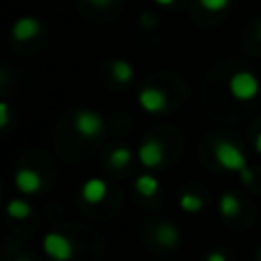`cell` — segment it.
Segmentation results:
<instances>
[{
    "instance_id": "obj_23",
    "label": "cell",
    "mask_w": 261,
    "mask_h": 261,
    "mask_svg": "<svg viewBox=\"0 0 261 261\" xmlns=\"http://www.w3.org/2000/svg\"><path fill=\"white\" fill-rule=\"evenodd\" d=\"M253 145H255V151L261 155V130L257 133V137H255V143H253Z\"/></svg>"
},
{
    "instance_id": "obj_21",
    "label": "cell",
    "mask_w": 261,
    "mask_h": 261,
    "mask_svg": "<svg viewBox=\"0 0 261 261\" xmlns=\"http://www.w3.org/2000/svg\"><path fill=\"white\" fill-rule=\"evenodd\" d=\"M239 175H241V181H243V184H251V181H253V171H251L249 167H245L243 171H239Z\"/></svg>"
},
{
    "instance_id": "obj_8",
    "label": "cell",
    "mask_w": 261,
    "mask_h": 261,
    "mask_svg": "<svg viewBox=\"0 0 261 261\" xmlns=\"http://www.w3.org/2000/svg\"><path fill=\"white\" fill-rule=\"evenodd\" d=\"M14 186L20 194H37L43 188V177L39 171L31 169V167H20L14 173Z\"/></svg>"
},
{
    "instance_id": "obj_14",
    "label": "cell",
    "mask_w": 261,
    "mask_h": 261,
    "mask_svg": "<svg viewBox=\"0 0 261 261\" xmlns=\"http://www.w3.org/2000/svg\"><path fill=\"white\" fill-rule=\"evenodd\" d=\"M6 212H8V216L14 218V220H24V218L31 216L33 208H31V204H29L27 200L12 198V200H8V204H6Z\"/></svg>"
},
{
    "instance_id": "obj_27",
    "label": "cell",
    "mask_w": 261,
    "mask_h": 261,
    "mask_svg": "<svg viewBox=\"0 0 261 261\" xmlns=\"http://www.w3.org/2000/svg\"><path fill=\"white\" fill-rule=\"evenodd\" d=\"M257 261H261V249H259V253H257Z\"/></svg>"
},
{
    "instance_id": "obj_12",
    "label": "cell",
    "mask_w": 261,
    "mask_h": 261,
    "mask_svg": "<svg viewBox=\"0 0 261 261\" xmlns=\"http://www.w3.org/2000/svg\"><path fill=\"white\" fill-rule=\"evenodd\" d=\"M218 210L224 218H234L239 212H241V200L237 194L232 192H224L218 200Z\"/></svg>"
},
{
    "instance_id": "obj_13",
    "label": "cell",
    "mask_w": 261,
    "mask_h": 261,
    "mask_svg": "<svg viewBox=\"0 0 261 261\" xmlns=\"http://www.w3.org/2000/svg\"><path fill=\"white\" fill-rule=\"evenodd\" d=\"M135 188H137V192H139L141 196L151 198V196H155V194L159 192V179H157L155 175H151V173H141V175L135 179Z\"/></svg>"
},
{
    "instance_id": "obj_5",
    "label": "cell",
    "mask_w": 261,
    "mask_h": 261,
    "mask_svg": "<svg viewBox=\"0 0 261 261\" xmlns=\"http://www.w3.org/2000/svg\"><path fill=\"white\" fill-rule=\"evenodd\" d=\"M137 157H139L141 165H143V167H147V169L159 167V165L163 163V159H165L163 143H161L159 139H153V137L145 139V141L141 143L139 151H137Z\"/></svg>"
},
{
    "instance_id": "obj_24",
    "label": "cell",
    "mask_w": 261,
    "mask_h": 261,
    "mask_svg": "<svg viewBox=\"0 0 261 261\" xmlns=\"http://www.w3.org/2000/svg\"><path fill=\"white\" fill-rule=\"evenodd\" d=\"M153 2H155L157 6H163V8H165V6H173V4H175V0H153Z\"/></svg>"
},
{
    "instance_id": "obj_10",
    "label": "cell",
    "mask_w": 261,
    "mask_h": 261,
    "mask_svg": "<svg viewBox=\"0 0 261 261\" xmlns=\"http://www.w3.org/2000/svg\"><path fill=\"white\" fill-rule=\"evenodd\" d=\"M108 196V184L100 177H90L82 186V198L88 204H100Z\"/></svg>"
},
{
    "instance_id": "obj_17",
    "label": "cell",
    "mask_w": 261,
    "mask_h": 261,
    "mask_svg": "<svg viewBox=\"0 0 261 261\" xmlns=\"http://www.w3.org/2000/svg\"><path fill=\"white\" fill-rule=\"evenodd\" d=\"M198 4L208 12H222L224 8H228L230 0H198Z\"/></svg>"
},
{
    "instance_id": "obj_25",
    "label": "cell",
    "mask_w": 261,
    "mask_h": 261,
    "mask_svg": "<svg viewBox=\"0 0 261 261\" xmlns=\"http://www.w3.org/2000/svg\"><path fill=\"white\" fill-rule=\"evenodd\" d=\"M257 35H259V39H261V22H259V27H257Z\"/></svg>"
},
{
    "instance_id": "obj_1",
    "label": "cell",
    "mask_w": 261,
    "mask_h": 261,
    "mask_svg": "<svg viewBox=\"0 0 261 261\" xmlns=\"http://www.w3.org/2000/svg\"><path fill=\"white\" fill-rule=\"evenodd\" d=\"M228 92L239 102L255 100L259 94V80L249 69H239L228 77Z\"/></svg>"
},
{
    "instance_id": "obj_9",
    "label": "cell",
    "mask_w": 261,
    "mask_h": 261,
    "mask_svg": "<svg viewBox=\"0 0 261 261\" xmlns=\"http://www.w3.org/2000/svg\"><path fill=\"white\" fill-rule=\"evenodd\" d=\"M155 241H157V245H161L163 249H175V247L179 245V241H181V232H179V228H177L173 222L163 220V222H159L157 228H155Z\"/></svg>"
},
{
    "instance_id": "obj_11",
    "label": "cell",
    "mask_w": 261,
    "mask_h": 261,
    "mask_svg": "<svg viewBox=\"0 0 261 261\" xmlns=\"http://www.w3.org/2000/svg\"><path fill=\"white\" fill-rule=\"evenodd\" d=\"M110 73H112L114 82H118L122 86L124 84H130L133 77H135V69H133V65L126 59H114L110 63Z\"/></svg>"
},
{
    "instance_id": "obj_6",
    "label": "cell",
    "mask_w": 261,
    "mask_h": 261,
    "mask_svg": "<svg viewBox=\"0 0 261 261\" xmlns=\"http://www.w3.org/2000/svg\"><path fill=\"white\" fill-rule=\"evenodd\" d=\"M137 102H139V106H141L145 112H149V114H159V112H163L165 106H167V96H165L163 90H159V88H155V86H147V88H143V90L137 94Z\"/></svg>"
},
{
    "instance_id": "obj_20",
    "label": "cell",
    "mask_w": 261,
    "mask_h": 261,
    "mask_svg": "<svg viewBox=\"0 0 261 261\" xmlns=\"http://www.w3.org/2000/svg\"><path fill=\"white\" fill-rule=\"evenodd\" d=\"M204 261H226V255L222 251H210Z\"/></svg>"
},
{
    "instance_id": "obj_26",
    "label": "cell",
    "mask_w": 261,
    "mask_h": 261,
    "mask_svg": "<svg viewBox=\"0 0 261 261\" xmlns=\"http://www.w3.org/2000/svg\"><path fill=\"white\" fill-rule=\"evenodd\" d=\"M14 261H31V259H27V257H18V259H14Z\"/></svg>"
},
{
    "instance_id": "obj_4",
    "label": "cell",
    "mask_w": 261,
    "mask_h": 261,
    "mask_svg": "<svg viewBox=\"0 0 261 261\" xmlns=\"http://www.w3.org/2000/svg\"><path fill=\"white\" fill-rule=\"evenodd\" d=\"M43 253L53 261H69L75 253L73 243L61 232H47L43 237Z\"/></svg>"
},
{
    "instance_id": "obj_15",
    "label": "cell",
    "mask_w": 261,
    "mask_h": 261,
    "mask_svg": "<svg viewBox=\"0 0 261 261\" xmlns=\"http://www.w3.org/2000/svg\"><path fill=\"white\" fill-rule=\"evenodd\" d=\"M179 208H181L184 212H188V214H198V212H202V208H204V200H202L200 196H196V194L186 192V194L179 196Z\"/></svg>"
},
{
    "instance_id": "obj_19",
    "label": "cell",
    "mask_w": 261,
    "mask_h": 261,
    "mask_svg": "<svg viewBox=\"0 0 261 261\" xmlns=\"http://www.w3.org/2000/svg\"><path fill=\"white\" fill-rule=\"evenodd\" d=\"M10 122V108H8V102H0V126L6 128Z\"/></svg>"
},
{
    "instance_id": "obj_2",
    "label": "cell",
    "mask_w": 261,
    "mask_h": 261,
    "mask_svg": "<svg viewBox=\"0 0 261 261\" xmlns=\"http://www.w3.org/2000/svg\"><path fill=\"white\" fill-rule=\"evenodd\" d=\"M214 157H216V163L226 169V171H243L247 167V157L245 153L232 143V141H226V139H220L216 141L214 145Z\"/></svg>"
},
{
    "instance_id": "obj_3",
    "label": "cell",
    "mask_w": 261,
    "mask_h": 261,
    "mask_svg": "<svg viewBox=\"0 0 261 261\" xmlns=\"http://www.w3.org/2000/svg\"><path fill=\"white\" fill-rule=\"evenodd\" d=\"M73 128L82 139H98L104 133V118L92 108H80L73 114Z\"/></svg>"
},
{
    "instance_id": "obj_16",
    "label": "cell",
    "mask_w": 261,
    "mask_h": 261,
    "mask_svg": "<svg viewBox=\"0 0 261 261\" xmlns=\"http://www.w3.org/2000/svg\"><path fill=\"white\" fill-rule=\"evenodd\" d=\"M130 159H133V151H130L128 147H124V145L116 147V149L110 153V157H108V161H110V165H112L114 169L126 167V165L130 163Z\"/></svg>"
},
{
    "instance_id": "obj_7",
    "label": "cell",
    "mask_w": 261,
    "mask_h": 261,
    "mask_svg": "<svg viewBox=\"0 0 261 261\" xmlns=\"http://www.w3.org/2000/svg\"><path fill=\"white\" fill-rule=\"evenodd\" d=\"M41 33V20L35 16H20L10 27V37L14 41H31Z\"/></svg>"
},
{
    "instance_id": "obj_18",
    "label": "cell",
    "mask_w": 261,
    "mask_h": 261,
    "mask_svg": "<svg viewBox=\"0 0 261 261\" xmlns=\"http://www.w3.org/2000/svg\"><path fill=\"white\" fill-rule=\"evenodd\" d=\"M139 24H141L143 29H153V27L157 24V16L151 14V12H143V14L139 16Z\"/></svg>"
},
{
    "instance_id": "obj_22",
    "label": "cell",
    "mask_w": 261,
    "mask_h": 261,
    "mask_svg": "<svg viewBox=\"0 0 261 261\" xmlns=\"http://www.w3.org/2000/svg\"><path fill=\"white\" fill-rule=\"evenodd\" d=\"M92 6H96V8H106V6H110L114 0H88Z\"/></svg>"
}]
</instances>
